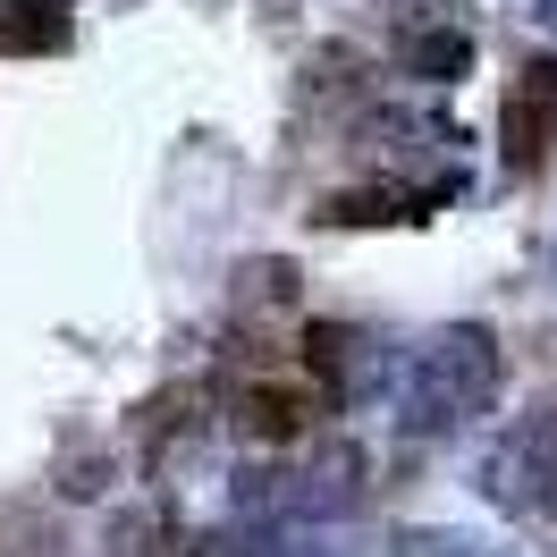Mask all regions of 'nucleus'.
<instances>
[{
  "mask_svg": "<svg viewBox=\"0 0 557 557\" xmlns=\"http://www.w3.org/2000/svg\"><path fill=\"white\" fill-rule=\"evenodd\" d=\"M498 381H507L498 338H490L482 321H448V330H431L422 347H406L397 363H388V406H397V431H406V440L465 431V422H482L490 406H498Z\"/></svg>",
  "mask_w": 557,
  "mask_h": 557,
  "instance_id": "nucleus-1",
  "label": "nucleus"
},
{
  "mask_svg": "<svg viewBox=\"0 0 557 557\" xmlns=\"http://www.w3.org/2000/svg\"><path fill=\"white\" fill-rule=\"evenodd\" d=\"M220 406L237 422V440L253 448H296L321 414H338V397L305 372V363H228V381H220Z\"/></svg>",
  "mask_w": 557,
  "mask_h": 557,
  "instance_id": "nucleus-2",
  "label": "nucleus"
},
{
  "mask_svg": "<svg viewBox=\"0 0 557 557\" xmlns=\"http://www.w3.org/2000/svg\"><path fill=\"white\" fill-rule=\"evenodd\" d=\"M388 51L422 85H456L473 76V17L456 0H388Z\"/></svg>",
  "mask_w": 557,
  "mask_h": 557,
  "instance_id": "nucleus-3",
  "label": "nucleus"
},
{
  "mask_svg": "<svg viewBox=\"0 0 557 557\" xmlns=\"http://www.w3.org/2000/svg\"><path fill=\"white\" fill-rule=\"evenodd\" d=\"M557 144V60H523L516 85H507V110H498V152L507 170L532 177Z\"/></svg>",
  "mask_w": 557,
  "mask_h": 557,
  "instance_id": "nucleus-4",
  "label": "nucleus"
},
{
  "mask_svg": "<svg viewBox=\"0 0 557 557\" xmlns=\"http://www.w3.org/2000/svg\"><path fill=\"white\" fill-rule=\"evenodd\" d=\"M69 51V0H0V60Z\"/></svg>",
  "mask_w": 557,
  "mask_h": 557,
  "instance_id": "nucleus-5",
  "label": "nucleus"
},
{
  "mask_svg": "<svg viewBox=\"0 0 557 557\" xmlns=\"http://www.w3.org/2000/svg\"><path fill=\"white\" fill-rule=\"evenodd\" d=\"M102 549L110 557H170V516L161 507H119L102 523Z\"/></svg>",
  "mask_w": 557,
  "mask_h": 557,
  "instance_id": "nucleus-6",
  "label": "nucleus"
},
{
  "mask_svg": "<svg viewBox=\"0 0 557 557\" xmlns=\"http://www.w3.org/2000/svg\"><path fill=\"white\" fill-rule=\"evenodd\" d=\"M388 557H516V549H498L482 532H456V523H414V532L388 541Z\"/></svg>",
  "mask_w": 557,
  "mask_h": 557,
  "instance_id": "nucleus-7",
  "label": "nucleus"
},
{
  "mask_svg": "<svg viewBox=\"0 0 557 557\" xmlns=\"http://www.w3.org/2000/svg\"><path fill=\"white\" fill-rule=\"evenodd\" d=\"M532 17H541V26H557V0H541V9H532Z\"/></svg>",
  "mask_w": 557,
  "mask_h": 557,
  "instance_id": "nucleus-8",
  "label": "nucleus"
}]
</instances>
